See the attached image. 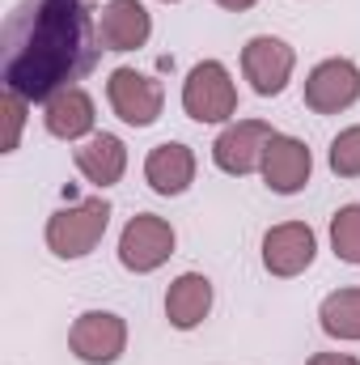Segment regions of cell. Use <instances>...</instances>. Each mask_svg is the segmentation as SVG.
Listing matches in <instances>:
<instances>
[{"label": "cell", "mask_w": 360, "mask_h": 365, "mask_svg": "<svg viewBox=\"0 0 360 365\" xmlns=\"http://www.w3.org/2000/svg\"><path fill=\"white\" fill-rule=\"evenodd\" d=\"M195 170H199V162L182 140H162L144 158V182L157 195H182L195 182Z\"/></svg>", "instance_id": "14"}, {"label": "cell", "mask_w": 360, "mask_h": 365, "mask_svg": "<svg viewBox=\"0 0 360 365\" xmlns=\"http://www.w3.org/2000/svg\"><path fill=\"white\" fill-rule=\"evenodd\" d=\"M26 98L13 90H4V98H0V115H4V149L0 153H13L17 145H21V128H26Z\"/></svg>", "instance_id": "20"}, {"label": "cell", "mask_w": 360, "mask_h": 365, "mask_svg": "<svg viewBox=\"0 0 360 365\" xmlns=\"http://www.w3.org/2000/svg\"><path fill=\"white\" fill-rule=\"evenodd\" d=\"M182 110L195 123H233L238 115V81L221 60H199L182 81Z\"/></svg>", "instance_id": "3"}, {"label": "cell", "mask_w": 360, "mask_h": 365, "mask_svg": "<svg viewBox=\"0 0 360 365\" xmlns=\"http://www.w3.org/2000/svg\"><path fill=\"white\" fill-rule=\"evenodd\" d=\"M221 9H229V13H246V9H255L259 0H216Z\"/></svg>", "instance_id": "22"}, {"label": "cell", "mask_w": 360, "mask_h": 365, "mask_svg": "<svg viewBox=\"0 0 360 365\" xmlns=\"http://www.w3.org/2000/svg\"><path fill=\"white\" fill-rule=\"evenodd\" d=\"M331 251L335 259L360 268V204H344L331 217Z\"/></svg>", "instance_id": "18"}, {"label": "cell", "mask_w": 360, "mask_h": 365, "mask_svg": "<svg viewBox=\"0 0 360 365\" xmlns=\"http://www.w3.org/2000/svg\"><path fill=\"white\" fill-rule=\"evenodd\" d=\"M149 38H153V17L140 0H106L97 9L102 51H140Z\"/></svg>", "instance_id": "12"}, {"label": "cell", "mask_w": 360, "mask_h": 365, "mask_svg": "<svg viewBox=\"0 0 360 365\" xmlns=\"http://www.w3.org/2000/svg\"><path fill=\"white\" fill-rule=\"evenodd\" d=\"M305 365H360L352 353H314Z\"/></svg>", "instance_id": "21"}, {"label": "cell", "mask_w": 360, "mask_h": 365, "mask_svg": "<svg viewBox=\"0 0 360 365\" xmlns=\"http://www.w3.org/2000/svg\"><path fill=\"white\" fill-rule=\"evenodd\" d=\"M174 242H179V234H174V225L166 217L136 212L119 234V264L136 276H149L174 255Z\"/></svg>", "instance_id": "4"}, {"label": "cell", "mask_w": 360, "mask_h": 365, "mask_svg": "<svg viewBox=\"0 0 360 365\" xmlns=\"http://www.w3.org/2000/svg\"><path fill=\"white\" fill-rule=\"evenodd\" d=\"M318 255V234L305 221H280L263 234V268L280 280L301 276Z\"/></svg>", "instance_id": "10"}, {"label": "cell", "mask_w": 360, "mask_h": 365, "mask_svg": "<svg viewBox=\"0 0 360 365\" xmlns=\"http://www.w3.org/2000/svg\"><path fill=\"white\" fill-rule=\"evenodd\" d=\"M327 166H331V175H339V179H360V123L344 128V132L331 140Z\"/></svg>", "instance_id": "19"}, {"label": "cell", "mask_w": 360, "mask_h": 365, "mask_svg": "<svg viewBox=\"0 0 360 365\" xmlns=\"http://www.w3.org/2000/svg\"><path fill=\"white\" fill-rule=\"evenodd\" d=\"M106 102L127 128H153L166 110V86L140 68H115L106 77Z\"/></svg>", "instance_id": "5"}, {"label": "cell", "mask_w": 360, "mask_h": 365, "mask_svg": "<svg viewBox=\"0 0 360 365\" xmlns=\"http://www.w3.org/2000/svg\"><path fill=\"white\" fill-rule=\"evenodd\" d=\"M275 128L268 119H233L221 128V136L212 140V162L221 175H233V179H246L263 166V149L271 145Z\"/></svg>", "instance_id": "6"}, {"label": "cell", "mask_w": 360, "mask_h": 365, "mask_svg": "<svg viewBox=\"0 0 360 365\" xmlns=\"http://www.w3.org/2000/svg\"><path fill=\"white\" fill-rule=\"evenodd\" d=\"M43 128L55 140H90L93 128H97V106H93L90 90L68 86V90L51 93L43 102Z\"/></svg>", "instance_id": "13"}, {"label": "cell", "mask_w": 360, "mask_h": 365, "mask_svg": "<svg viewBox=\"0 0 360 365\" xmlns=\"http://www.w3.org/2000/svg\"><path fill=\"white\" fill-rule=\"evenodd\" d=\"M162 4H179V0H162Z\"/></svg>", "instance_id": "23"}, {"label": "cell", "mask_w": 360, "mask_h": 365, "mask_svg": "<svg viewBox=\"0 0 360 365\" xmlns=\"http://www.w3.org/2000/svg\"><path fill=\"white\" fill-rule=\"evenodd\" d=\"M360 98V64L348 56H331L322 64L309 68L305 77V106L314 115H339L348 106H356Z\"/></svg>", "instance_id": "9"}, {"label": "cell", "mask_w": 360, "mask_h": 365, "mask_svg": "<svg viewBox=\"0 0 360 365\" xmlns=\"http://www.w3.org/2000/svg\"><path fill=\"white\" fill-rule=\"evenodd\" d=\"M297 73V51L275 38V34H255L246 47H242V77L250 81V90L259 98H275V93L288 90Z\"/></svg>", "instance_id": "8"}, {"label": "cell", "mask_w": 360, "mask_h": 365, "mask_svg": "<svg viewBox=\"0 0 360 365\" xmlns=\"http://www.w3.org/2000/svg\"><path fill=\"white\" fill-rule=\"evenodd\" d=\"M212 310V280L203 272H182L166 289V319L179 331H195Z\"/></svg>", "instance_id": "16"}, {"label": "cell", "mask_w": 360, "mask_h": 365, "mask_svg": "<svg viewBox=\"0 0 360 365\" xmlns=\"http://www.w3.org/2000/svg\"><path fill=\"white\" fill-rule=\"evenodd\" d=\"M259 175L268 182V191H275V195H297L309 182V175H314V153H309V145L301 136L275 132L271 145L263 149Z\"/></svg>", "instance_id": "11"}, {"label": "cell", "mask_w": 360, "mask_h": 365, "mask_svg": "<svg viewBox=\"0 0 360 365\" xmlns=\"http://www.w3.org/2000/svg\"><path fill=\"white\" fill-rule=\"evenodd\" d=\"M106 225H110V200L90 195V200H77V204L51 212L43 238H47V251L55 259H85L106 238Z\"/></svg>", "instance_id": "2"}, {"label": "cell", "mask_w": 360, "mask_h": 365, "mask_svg": "<svg viewBox=\"0 0 360 365\" xmlns=\"http://www.w3.org/2000/svg\"><path fill=\"white\" fill-rule=\"evenodd\" d=\"M318 323H322V331L331 336V340H348V344H356L360 340V289H335V293H327L322 297V306H318Z\"/></svg>", "instance_id": "17"}, {"label": "cell", "mask_w": 360, "mask_h": 365, "mask_svg": "<svg viewBox=\"0 0 360 365\" xmlns=\"http://www.w3.org/2000/svg\"><path fill=\"white\" fill-rule=\"evenodd\" d=\"M68 349L85 365H115L127 353V319L115 310H85L68 327Z\"/></svg>", "instance_id": "7"}, {"label": "cell", "mask_w": 360, "mask_h": 365, "mask_svg": "<svg viewBox=\"0 0 360 365\" xmlns=\"http://www.w3.org/2000/svg\"><path fill=\"white\" fill-rule=\"evenodd\" d=\"M97 51V9L90 0H21L0 30L4 90L47 102L85 77Z\"/></svg>", "instance_id": "1"}, {"label": "cell", "mask_w": 360, "mask_h": 365, "mask_svg": "<svg viewBox=\"0 0 360 365\" xmlns=\"http://www.w3.org/2000/svg\"><path fill=\"white\" fill-rule=\"evenodd\" d=\"M77 170L93 182V187H115V182L127 175V145L115 136V132H93L90 140H81V149L73 153Z\"/></svg>", "instance_id": "15"}]
</instances>
